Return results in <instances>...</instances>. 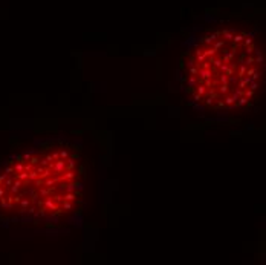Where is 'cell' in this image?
Wrapping results in <instances>:
<instances>
[{"label":"cell","instance_id":"obj_2","mask_svg":"<svg viewBox=\"0 0 266 265\" xmlns=\"http://www.w3.org/2000/svg\"><path fill=\"white\" fill-rule=\"evenodd\" d=\"M263 78V55L254 35L214 28L191 37L182 51L176 83L184 98L202 110H236L252 103Z\"/></svg>","mask_w":266,"mask_h":265},{"label":"cell","instance_id":"obj_1","mask_svg":"<svg viewBox=\"0 0 266 265\" xmlns=\"http://www.w3.org/2000/svg\"><path fill=\"white\" fill-rule=\"evenodd\" d=\"M84 181L86 164L77 144L63 138L41 141L0 169V213L37 227L63 225L81 209Z\"/></svg>","mask_w":266,"mask_h":265}]
</instances>
